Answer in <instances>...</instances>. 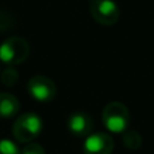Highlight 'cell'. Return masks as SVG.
Listing matches in <instances>:
<instances>
[{"label":"cell","instance_id":"1","mask_svg":"<svg viewBox=\"0 0 154 154\" xmlns=\"http://www.w3.org/2000/svg\"><path fill=\"white\" fill-rule=\"evenodd\" d=\"M103 123L106 128L111 133L119 134L125 133L130 126V111L128 108L120 101H111L108 103L103 109L101 115Z\"/></svg>","mask_w":154,"mask_h":154},{"label":"cell","instance_id":"2","mask_svg":"<svg viewBox=\"0 0 154 154\" xmlns=\"http://www.w3.org/2000/svg\"><path fill=\"white\" fill-rule=\"evenodd\" d=\"M43 128V122L37 114L27 112L23 114L14 122L12 125V134L16 141L29 143L34 141L41 134Z\"/></svg>","mask_w":154,"mask_h":154},{"label":"cell","instance_id":"3","mask_svg":"<svg viewBox=\"0 0 154 154\" xmlns=\"http://www.w3.org/2000/svg\"><path fill=\"white\" fill-rule=\"evenodd\" d=\"M30 54V45L22 37H10L0 45V60L8 66H14L24 60Z\"/></svg>","mask_w":154,"mask_h":154},{"label":"cell","instance_id":"4","mask_svg":"<svg viewBox=\"0 0 154 154\" xmlns=\"http://www.w3.org/2000/svg\"><path fill=\"white\" fill-rule=\"evenodd\" d=\"M89 12L92 18L103 26H112L120 16V10L114 0H91Z\"/></svg>","mask_w":154,"mask_h":154},{"label":"cell","instance_id":"5","mask_svg":"<svg viewBox=\"0 0 154 154\" xmlns=\"http://www.w3.org/2000/svg\"><path fill=\"white\" fill-rule=\"evenodd\" d=\"M27 89L31 97L38 101H51L57 95V87L53 80L46 76H34L27 82Z\"/></svg>","mask_w":154,"mask_h":154},{"label":"cell","instance_id":"6","mask_svg":"<svg viewBox=\"0 0 154 154\" xmlns=\"http://www.w3.org/2000/svg\"><path fill=\"white\" fill-rule=\"evenodd\" d=\"M84 154H111L114 150V139L107 133H93L84 142Z\"/></svg>","mask_w":154,"mask_h":154},{"label":"cell","instance_id":"7","mask_svg":"<svg viewBox=\"0 0 154 154\" xmlns=\"http://www.w3.org/2000/svg\"><path fill=\"white\" fill-rule=\"evenodd\" d=\"M66 125H68L69 131L73 135L85 137V135H89L91 131H92L93 120L91 118V115H88L87 112L77 111L68 118Z\"/></svg>","mask_w":154,"mask_h":154},{"label":"cell","instance_id":"8","mask_svg":"<svg viewBox=\"0 0 154 154\" xmlns=\"http://www.w3.org/2000/svg\"><path fill=\"white\" fill-rule=\"evenodd\" d=\"M20 104L16 96L11 93H0V118H12L19 112Z\"/></svg>","mask_w":154,"mask_h":154},{"label":"cell","instance_id":"9","mask_svg":"<svg viewBox=\"0 0 154 154\" xmlns=\"http://www.w3.org/2000/svg\"><path fill=\"white\" fill-rule=\"evenodd\" d=\"M123 145L127 149L131 150H137L139 149V146L142 145V137L139 135L138 131L135 130H126L123 133Z\"/></svg>","mask_w":154,"mask_h":154},{"label":"cell","instance_id":"10","mask_svg":"<svg viewBox=\"0 0 154 154\" xmlns=\"http://www.w3.org/2000/svg\"><path fill=\"white\" fill-rule=\"evenodd\" d=\"M19 80V73L14 66H7L0 73V81L5 87H14Z\"/></svg>","mask_w":154,"mask_h":154},{"label":"cell","instance_id":"11","mask_svg":"<svg viewBox=\"0 0 154 154\" xmlns=\"http://www.w3.org/2000/svg\"><path fill=\"white\" fill-rule=\"evenodd\" d=\"M0 154H20V150L10 139H0Z\"/></svg>","mask_w":154,"mask_h":154},{"label":"cell","instance_id":"12","mask_svg":"<svg viewBox=\"0 0 154 154\" xmlns=\"http://www.w3.org/2000/svg\"><path fill=\"white\" fill-rule=\"evenodd\" d=\"M20 154H46V153H45V149H43L39 143L29 142V143H26V146L20 150Z\"/></svg>","mask_w":154,"mask_h":154},{"label":"cell","instance_id":"13","mask_svg":"<svg viewBox=\"0 0 154 154\" xmlns=\"http://www.w3.org/2000/svg\"><path fill=\"white\" fill-rule=\"evenodd\" d=\"M11 23H12L11 16L8 15V14H5V12H0V30L4 31V30L10 29V27L12 26Z\"/></svg>","mask_w":154,"mask_h":154}]
</instances>
